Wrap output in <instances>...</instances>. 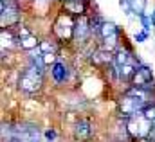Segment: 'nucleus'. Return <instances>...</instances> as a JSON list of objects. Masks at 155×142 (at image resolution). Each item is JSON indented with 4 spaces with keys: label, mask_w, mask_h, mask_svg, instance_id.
Returning a JSON list of instances; mask_svg holds the SVG:
<instances>
[{
    "label": "nucleus",
    "mask_w": 155,
    "mask_h": 142,
    "mask_svg": "<svg viewBox=\"0 0 155 142\" xmlns=\"http://www.w3.org/2000/svg\"><path fill=\"white\" fill-rule=\"evenodd\" d=\"M92 33V27H90V22L87 16H79L74 24V40H79V43H83L88 34Z\"/></svg>",
    "instance_id": "9d476101"
},
{
    "label": "nucleus",
    "mask_w": 155,
    "mask_h": 142,
    "mask_svg": "<svg viewBox=\"0 0 155 142\" xmlns=\"http://www.w3.org/2000/svg\"><path fill=\"white\" fill-rule=\"evenodd\" d=\"M16 40H18V45L24 50H35V49H38L40 43H41V41H38V38L29 31V27H25V25H18Z\"/></svg>",
    "instance_id": "6e6552de"
},
{
    "label": "nucleus",
    "mask_w": 155,
    "mask_h": 142,
    "mask_svg": "<svg viewBox=\"0 0 155 142\" xmlns=\"http://www.w3.org/2000/svg\"><path fill=\"white\" fill-rule=\"evenodd\" d=\"M152 130H153V124L143 113H137V115H134V117H130L126 121V135L132 140H144V139H148Z\"/></svg>",
    "instance_id": "f03ea898"
},
{
    "label": "nucleus",
    "mask_w": 155,
    "mask_h": 142,
    "mask_svg": "<svg viewBox=\"0 0 155 142\" xmlns=\"http://www.w3.org/2000/svg\"><path fill=\"white\" fill-rule=\"evenodd\" d=\"M13 139L18 142H40L41 131L33 122H18L13 126Z\"/></svg>",
    "instance_id": "39448f33"
},
{
    "label": "nucleus",
    "mask_w": 155,
    "mask_h": 142,
    "mask_svg": "<svg viewBox=\"0 0 155 142\" xmlns=\"http://www.w3.org/2000/svg\"><path fill=\"white\" fill-rule=\"evenodd\" d=\"M63 13L71 16H85L87 13V0H67L63 2Z\"/></svg>",
    "instance_id": "9b49d317"
},
{
    "label": "nucleus",
    "mask_w": 155,
    "mask_h": 142,
    "mask_svg": "<svg viewBox=\"0 0 155 142\" xmlns=\"http://www.w3.org/2000/svg\"><path fill=\"white\" fill-rule=\"evenodd\" d=\"M99 36L103 38V41H105V47L108 45V41L110 43H114L117 40V36H119V29L116 27V24H112V22H105L103 24V27H101V31H99Z\"/></svg>",
    "instance_id": "f8f14e48"
},
{
    "label": "nucleus",
    "mask_w": 155,
    "mask_h": 142,
    "mask_svg": "<svg viewBox=\"0 0 155 142\" xmlns=\"http://www.w3.org/2000/svg\"><path fill=\"white\" fill-rule=\"evenodd\" d=\"M20 90L27 92V94H36L41 90V85H43V70L36 69L33 65H29L25 70L20 74Z\"/></svg>",
    "instance_id": "7ed1b4c3"
},
{
    "label": "nucleus",
    "mask_w": 155,
    "mask_h": 142,
    "mask_svg": "<svg viewBox=\"0 0 155 142\" xmlns=\"http://www.w3.org/2000/svg\"><path fill=\"white\" fill-rule=\"evenodd\" d=\"M61 2H67V0H61Z\"/></svg>",
    "instance_id": "412c9836"
},
{
    "label": "nucleus",
    "mask_w": 155,
    "mask_h": 142,
    "mask_svg": "<svg viewBox=\"0 0 155 142\" xmlns=\"http://www.w3.org/2000/svg\"><path fill=\"white\" fill-rule=\"evenodd\" d=\"M150 20H152V24H153V25H155V11H153V16H152Z\"/></svg>",
    "instance_id": "6ab92c4d"
},
{
    "label": "nucleus",
    "mask_w": 155,
    "mask_h": 142,
    "mask_svg": "<svg viewBox=\"0 0 155 142\" xmlns=\"http://www.w3.org/2000/svg\"><path fill=\"white\" fill-rule=\"evenodd\" d=\"M51 76H52V79H54L56 83H65L67 77H69V69H67V65L61 63V61H56V63L51 67Z\"/></svg>",
    "instance_id": "ddd939ff"
},
{
    "label": "nucleus",
    "mask_w": 155,
    "mask_h": 142,
    "mask_svg": "<svg viewBox=\"0 0 155 142\" xmlns=\"http://www.w3.org/2000/svg\"><path fill=\"white\" fill-rule=\"evenodd\" d=\"M45 139H47L49 142H52L54 139H56V131H54L52 128H51V130H47V131H45Z\"/></svg>",
    "instance_id": "dca6fc26"
},
{
    "label": "nucleus",
    "mask_w": 155,
    "mask_h": 142,
    "mask_svg": "<svg viewBox=\"0 0 155 142\" xmlns=\"http://www.w3.org/2000/svg\"><path fill=\"white\" fill-rule=\"evenodd\" d=\"M150 142H155V126H153V130H152V133H150Z\"/></svg>",
    "instance_id": "a211bd4d"
},
{
    "label": "nucleus",
    "mask_w": 155,
    "mask_h": 142,
    "mask_svg": "<svg viewBox=\"0 0 155 142\" xmlns=\"http://www.w3.org/2000/svg\"><path fill=\"white\" fill-rule=\"evenodd\" d=\"M20 20V9L16 5L15 0H2V24L4 27H11L15 24H18Z\"/></svg>",
    "instance_id": "0eeeda50"
},
{
    "label": "nucleus",
    "mask_w": 155,
    "mask_h": 142,
    "mask_svg": "<svg viewBox=\"0 0 155 142\" xmlns=\"http://www.w3.org/2000/svg\"><path fill=\"white\" fill-rule=\"evenodd\" d=\"M92 133H94V128H92L90 119L83 117L74 124V140L76 142H88L92 139Z\"/></svg>",
    "instance_id": "1a4fd4ad"
},
{
    "label": "nucleus",
    "mask_w": 155,
    "mask_h": 142,
    "mask_svg": "<svg viewBox=\"0 0 155 142\" xmlns=\"http://www.w3.org/2000/svg\"><path fill=\"white\" fill-rule=\"evenodd\" d=\"M74 24H76V20H72V16L71 15H67V13H60V16L56 18V22H54V25H52V33L56 36V40H60V41H71V40H74Z\"/></svg>",
    "instance_id": "20e7f679"
},
{
    "label": "nucleus",
    "mask_w": 155,
    "mask_h": 142,
    "mask_svg": "<svg viewBox=\"0 0 155 142\" xmlns=\"http://www.w3.org/2000/svg\"><path fill=\"white\" fill-rule=\"evenodd\" d=\"M143 115H144V117H146V119H148V121H150V122L155 126V103L146 108V110L143 111Z\"/></svg>",
    "instance_id": "2eb2a0df"
},
{
    "label": "nucleus",
    "mask_w": 155,
    "mask_h": 142,
    "mask_svg": "<svg viewBox=\"0 0 155 142\" xmlns=\"http://www.w3.org/2000/svg\"><path fill=\"white\" fill-rule=\"evenodd\" d=\"M38 50L41 54H54V52H56V45H54L52 40H43V41L40 43Z\"/></svg>",
    "instance_id": "4468645a"
},
{
    "label": "nucleus",
    "mask_w": 155,
    "mask_h": 142,
    "mask_svg": "<svg viewBox=\"0 0 155 142\" xmlns=\"http://www.w3.org/2000/svg\"><path fill=\"white\" fill-rule=\"evenodd\" d=\"M146 33H139V34H135V41H137V43H143V41H144V40H146Z\"/></svg>",
    "instance_id": "f3484780"
},
{
    "label": "nucleus",
    "mask_w": 155,
    "mask_h": 142,
    "mask_svg": "<svg viewBox=\"0 0 155 142\" xmlns=\"http://www.w3.org/2000/svg\"><path fill=\"white\" fill-rule=\"evenodd\" d=\"M153 105L150 101V92L143 90V88H135L132 86L130 90H126L123 94V97L119 99V115L123 119H130L137 113H143L146 108Z\"/></svg>",
    "instance_id": "f257e3e1"
},
{
    "label": "nucleus",
    "mask_w": 155,
    "mask_h": 142,
    "mask_svg": "<svg viewBox=\"0 0 155 142\" xmlns=\"http://www.w3.org/2000/svg\"><path fill=\"white\" fill-rule=\"evenodd\" d=\"M132 85L135 88H143L146 92H152L155 86H153V77H152V70L144 65H139L137 72L134 74L132 77Z\"/></svg>",
    "instance_id": "423d86ee"
},
{
    "label": "nucleus",
    "mask_w": 155,
    "mask_h": 142,
    "mask_svg": "<svg viewBox=\"0 0 155 142\" xmlns=\"http://www.w3.org/2000/svg\"><path fill=\"white\" fill-rule=\"evenodd\" d=\"M134 142H150V139H144V140H134Z\"/></svg>",
    "instance_id": "aec40b11"
}]
</instances>
